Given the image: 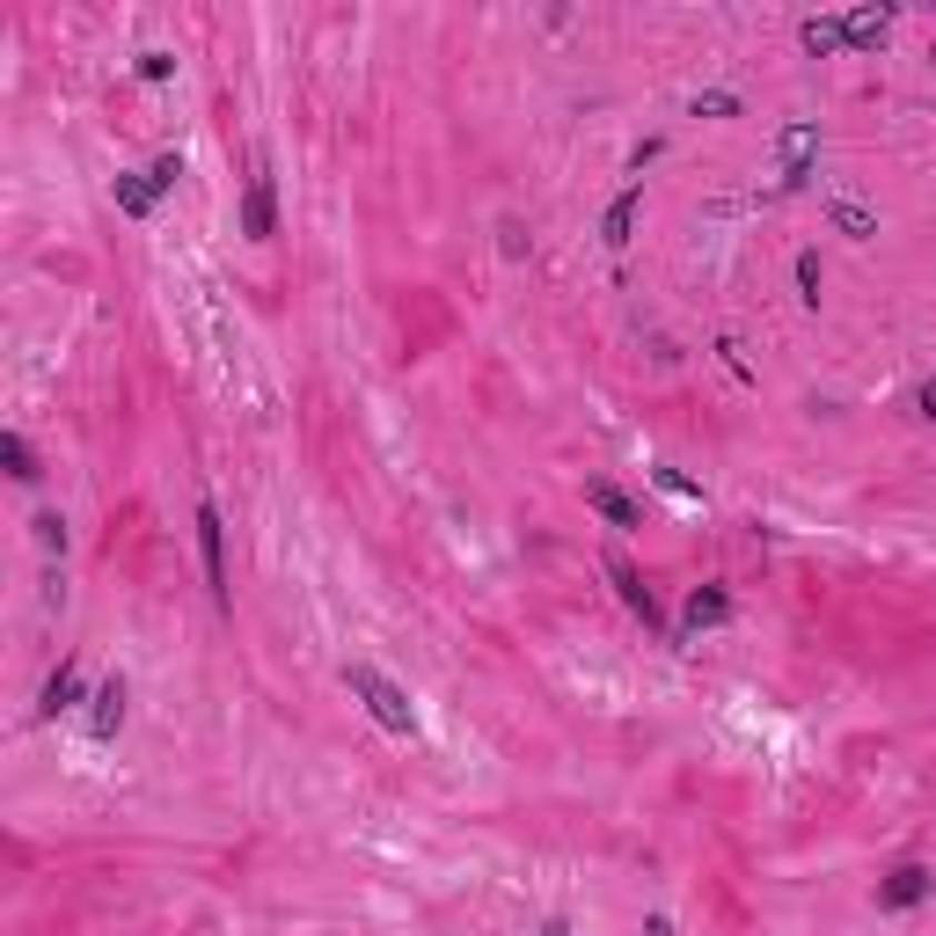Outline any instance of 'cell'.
<instances>
[{
  "instance_id": "1",
  "label": "cell",
  "mask_w": 936,
  "mask_h": 936,
  "mask_svg": "<svg viewBox=\"0 0 936 936\" xmlns=\"http://www.w3.org/2000/svg\"><path fill=\"white\" fill-rule=\"evenodd\" d=\"M344 688L366 703V717H373L381 732H395V739H417V703H410V688H395L381 666L352 658V666H344Z\"/></svg>"
},
{
  "instance_id": "2",
  "label": "cell",
  "mask_w": 936,
  "mask_h": 936,
  "mask_svg": "<svg viewBox=\"0 0 936 936\" xmlns=\"http://www.w3.org/2000/svg\"><path fill=\"white\" fill-rule=\"evenodd\" d=\"M607 578H615L622 607H630V615L644 622V630H652V636H666V644H681V636L666 630V615H658V601H652V585H644V571H636L630 556H622V548H607Z\"/></svg>"
},
{
  "instance_id": "3",
  "label": "cell",
  "mask_w": 936,
  "mask_h": 936,
  "mask_svg": "<svg viewBox=\"0 0 936 936\" xmlns=\"http://www.w3.org/2000/svg\"><path fill=\"white\" fill-rule=\"evenodd\" d=\"M198 556H205V585H212V607H228L234 601V585H228V527H220V505H198Z\"/></svg>"
},
{
  "instance_id": "4",
  "label": "cell",
  "mask_w": 936,
  "mask_h": 936,
  "mask_svg": "<svg viewBox=\"0 0 936 936\" xmlns=\"http://www.w3.org/2000/svg\"><path fill=\"white\" fill-rule=\"evenodd\" d=\"M929 893H936L929 864H900V870H885V878H878V907H885V915H907V907H922Z\"/></svg>"
},
{
  "instance_id": "5",
  "label": "cell",
  "mask_w": 936,
  "mask_h": 936,
  "mask_svg": "<svg viewBox=\"0 0 936 936\" xmlns=\"http://www.w3.org/2000/svg\"><path fill=\"white\" fill-rule=\"evenodd\" d=\"M242 234H249V242H271V234H279V183H271V177L249 183V198H242Z\"/></svg>"
},
{
  "instance_id": "6",
  "label": "cell",
  "mask_w": 936,
  "mask_h": 936,
  "mask_svg": "<svg viewBox=\"0 0 936 936\" xmlns=\"http://www.w3.org/2000/svg\"><path fill=\"white\" fill-rule=\"evenodd\" d=\"M585 505H593V513H601L607 527H622V534H630V527H644V505H636L630 491H615L607 476H593V483H585Z\"/></svg>"
},
{
  "instance_id": "7",
  "label": "cell",
  "mask_w": 936,
  "mask_h": 936,
  "mask_svg": "<svg viewBox=\"0 0 936 936\" xmlns=\"http://www.w3.org/2000/svg\"><path fill=\"white\" fill-rule=\"evenodd\" d=\"M81 695H89V688H81V666H73V658H67V666H52V673H44V695H37V717H67V709H81Z\"/></svg>"
},
{
  "instance_id": "8",
  "label": "cell",
  "mask_w": 936,
  "mask_h": 936,
  "mask_svg": "<svg viewBox=\"0 0 936 936\" xmlns=\"http://www.w3.org/2000/svg\"><path fill=\"white\" fill-rule=\"evenodd\" d=\"M636 212H644V177H630V191H622L615 205L601 212V242H607V249H630V228H636Z\"/></svg>"
},
{
  "instance_id": "9",
  "label": "cell",
  "mask_w": 936,
  "mask_h": 936,
  "mask_svg": "<svg viewBox=\"0 0 936 936\" xmlns=\"http://www.w3.org/2000/svg\"><path fill=\"white\" fill-rule=\"evenodd\" d=\"M124 695H132V688H124V673H110V681H103V688H95L89 695V732H95V739H118V725H124Z\"/></svg>"
},
{
  "instance_id": "10",
  "label": "cell",
  "mask_w": 936,
  "mask_h": 936,
  "mask_svg": "<svg viewBox=\"0 0 936 936\" xmlns=\"http://www.w3.org/2000/svg\"><path fill=\"white\" fill-rule=\"evenodd\" d=\"M681 622H688V636L732 622V593H725V585H695V593H688V615H681Z\"/></svg>"
},
{
  "instance_id": "11",
  "label": "cell",
  "mask_w": 936,
  "mask_h": 936,
  "mask_svg": "<svg viewBox=\"0 0 936 936\" xmlns=\"http://www.w3.org/2000/svg\"><path fill=\"white\" fill-rule=\"evenodd\" d=\"M813 147H819L813 124H791V132H783V177H791V183H805V161H813Z\"/></svg>"
},
{
  "instance_id": "12",
  "label": "cell",
  "mask_w": 936,
  "mask_h": 936,
  "mask_svg": "<svg viewBox=\"0 0 936 936\" xmlns=\"http://www.w3.org/2000/svg\"><path fill=\"white\" fill-rule=\"evenodd\" d=\"M827 220L848 234V242H870V234H878V220H870V212L856 205V198H827Z\"/></svg>"
},
{
  "instance_id": "13",
  "label": "cell",
  "mask_w": 936,
  "mask_h": 936,
  "mask_svg": "<svg viewBox=\"0 0 936 936\" xmlns=\"http://www.w3.org/2000/svg\"><path fill=\"white\" fill-rule=\"evenodd\" d=\"M0 461H8V476H16V483H37V476H44V469H37V454H30V440H22V432H0Z\"/></svg>"
},
{
  "instance_id": "14",
  "label": "cell",
  "mask_w": 936,
  "mask_h": 936,
  "mask_svg": "<svg viewBox=\"0 0 936 936\" xmlns=\"http://www.w3.org/2000/svg\"><path fill=\"white\" fill-rule=\"evenodd\" d=\"M878 37H885V8H878V16H870V8H856V16H842V44H856V52H870Z\"/></svg>"
},
{
  "instance_id": "15",
  "label": "cell",
  "mask_w": 936,
  "mask_h": 936,
  "mask_svg": "<svg viewBox=\"0 0 936 936\" xmlns=\"http://www.w3.org/2000/svg\"><path fill=\"white\" fill-rule=\"evenodd\" d=\"M154 177H132V169H124V177H118V205L124 212H132V220H147V212H154Z\"/></svg>"
},
{
  "instance_id": "16",
  "label": "cell",
  "mask_w": 936,
  "mask_h": 936,
  "mask_svg": "<svg viewBox=\"0 0 936 936\" xmlns=\"http://www.w3.org/2000/svg\"><path fill=\"white\" fill-rule=\"evenodd\" d=\"M30 534H37V548H44L52 564L67 556V542H73V534H67V520H59V513H37V520H30Z\"/></svg>"
},
{
  "instance_id": "17",
  "label": "cell",
  "mask_w": 936,
  "mask_h": 936,
  "mask_svg": "<svg viewBox=\"0 0 936 936\" xmlns=\"http://www.w3.org/2000/svg\"><path fill=\"white\" fill-rule=\"evenodd\" d=\"M797 301L819 308V249H797Z\"/></svg>"
},
{
  "instance_id": "18",
  "label": "cell",
  "mask_w": 936,
  "mask_h": 936,
  "mask_svg": "<svg viewBox=\"0 0 936 936\" xmlns=\"http://www.w3.org/2000/svg\"><path fill=\"white\" fill-rule=\"evenodd\" d=\"M695 118H739V95H725V89H709V95H695Z\"/></svg>"
},
{
  "instance_id": "19",
  "label": "cell",
  "mask_w": 936,
  "mask_h": 936,
  "mask_svg": "<svg viewBox=\"0 0 936 936\" xmlns=\"http://www.w3.org/2000/svg\"><path fill=\"white\" fill-rule=\"evenodd\" d=\"M797 37H805V44H813V52H834V44H842V22H805V30H797Z\"/></svg>"
},
{
  "instance_id": "20",
  "label": "cell",
  "mask_w": 936,
  "mask_h": 936,
  "mask_svg": "<svg viewBox=\"0 0 936 936\" xmlns=\"http://www.w3.org/2000/svg\"><path fill=\"white\" fill-rule=\"evenodd\" d=\"M147 177H154V191H177V177H183V154H161L154 169H147Z\"/></svg>"
},
{
  "instance_id": "21",
  "label": "cell",
  "mask_w": 936,
  "mask_h": 936,
  "mask_svg": "<svg viewBox=\"0 0 936 936\" xmlns=\"http://www.w3.org/2000/svg\"><path fill=\"white\" fill-rule=\"evenodd\" d=\"M169 73H177V59H169V52H140V81H169Z\"/></svg>"
},
{
  "instance_id": "22",
  "label": "cell",
  "mask_w": 936,
  "mask_h": 936,
  "mask_svg": "<svg viewBox=\"0 0 936 936\" xmlns=\"http://www.w3.org/2000/svg\"><path fill=\"white\" fill-rule=\"evenodd\" d=\"M658 491H666V497H681V505H695V483H681L673 469H658Z\"/></svg>"
},
{
  "instance_id": "23",
  "label": "cell",
  "mask_w": 936,
  "mask_h": 936,
  "mask_svg": "<svg viewBox=\"0 0 936 936\" xmlns=\"http://www.w3.org/2000/svg\"><path fill=\"white\" fill-rule=\"evenodd\" d=\"M915 410H922V417H936V381H922V395H915Z\"/></svg>"
},
{
  "instance_id": "24",
  "label": "cell",
  "mask_w": 936,
  "mask_h": 936,
  "mask_svg": "<svg viewBox=\"0 0 936 936\" xmlns=\"http://www.w3.org/2000/svg\"><path fill=\"white\" fill-rule=\"evenodd\" d=\"M636 936H673V922L666 915H644V929H636Z\"/></svg>"
},
{
  "instance_id": "25",
  "label": "cell",
  "mask_w": 936,
  "mask_h": 936,
  "mask_svg": "<svg viewBox=\"0 0 936 936\" xmlns=\"http://www.w3.org/2000/svg\"><path fill=\"white\" fill-rule=\"evenodd\" d=\"M542 936H571V922H542Z\"/></svg>"
}]
</instances>
